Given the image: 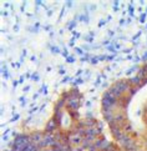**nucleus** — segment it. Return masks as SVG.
Here are the masks:
<instances>
[{
    "label": "nucleus",
    "mask_w": 147,
    "mask_h": 151,
    "mask_svg": "<svg viewBox=\"0 0 147 151\" xmlns=\"http://www.w3.org/2000/svg\"><path fill=\"white\" fill-rule=\"evenodd\" d=\"M127 89H128V87H127V84H126L125 81H118L117 84L115 85V86H113V87H112V89L110 90V91H111V92L113 94V95L117 97V96H120V95H121V94H122L123 91H126Z\"/></svg>",
    "instance_id": "f257e3e1"
},
{
    "label": "nucleus",
    "mask_w": 147,
    "mask_h": 151,
    "mask_svg": "<svg viewBox=\"0 0 147 151\" xmlns=\"http://www.w3.org/2000/svg\"><path fill=\"white\" fill-rule=\"evenodd\" d=\"M69 106L75 110V109H77V101L75 100V99H74V100H70V101H69Z\"/></svg>",
    "instance_id": "f03ea898"
},
{
    "label": "nucleus",
    "mask_w": 147,
    "mask_h": 151,
    "mask_svg": "<svg viewBox=\"0 0 147 151\" xmlns=\"http://www.w3.org/2000/svg\"><path fill=\"white\" fill-rule=\"evenodd\" d=\"M54 125H55V122H54V121H50V124L48 125V129H46V130H48V131H51V130L54 129V127H52Z\"/></svg>",
    "instance_id": "7ed1b4c3"
},
{
    "label": "nucleus",
    "mask_w": 147,
    "mask_h": 151,
    "mask_svg": "<svg viewBox=\"0 0 147 151\" xmlns=\"http://www.w3.org/2000/svg\"><path fill=\"white\" fill-rule=\"evenodd\" d=\"M40 134H36V135H34V137H33V141H40Z\"/></svg>",
    "instance_id": "20e7f679"
}]
</instances>
